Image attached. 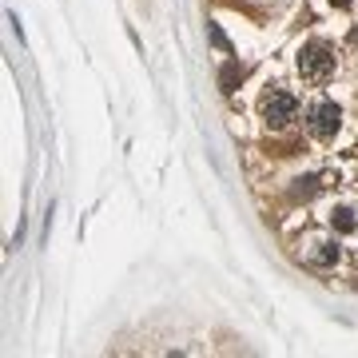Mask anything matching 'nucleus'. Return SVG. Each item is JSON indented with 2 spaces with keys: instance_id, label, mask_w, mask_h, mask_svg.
<instances>
[{
  "instance_id": "obj_4",
  "label": "nucleus",
  "mask_w": 358,
  "mask_h": 358,
  "mask_svg": "<svg viewBox=\"0 0 358 358\" xmlns=\"http://www.w3.org/2000/svg\"><path fill=\"white\" fill-rule=\"evenodd\" d=\"M306 259H311L315 267H335L342 259V251L335 243H315L311 251H306Z\"/></svg>"
},
{
  "instance_id": "obj_7",
  "label": "nucleus",
  "mask_w": 358,
  "mask_h": 358,
  "mask_svg": "<svg viewBox=\"0 0 358 358\" xmlns=\"http://www.w3.org/2000/svg\"><path fill=\"white\" fill-rule=\"evenodd\" d=\"M208 40L219 48V52H231V40L223 36V28H219V24H208Z\"/></svg>"
},
{
  "instance_id": "obj_3",
  "label": "nucleus",
  "mask_w": 358,
  "mask_h": 358,
  "mask_svg": "<svg viewBox=\"0 0 358 358\" xmlns=\"http://www.w3.org/2000/svg\"><path fill=\"white\" fill-rule=\"evenodd\" d=\"M295 115H299V100L291 92H271L263 96V120L271 128H291L295 124Z\"/></svg>"
},
{
  "instance_id": "obj_6",
  "label": "nucleus",
  "mask_w": 358,
  "mask_h": 358,
  "mask_svg": "<svg viewBox=\"0 0 358 358\" xmlns=\"http://www.w3.org/2000/svg\"><path fill=\"white\" fill-rule=\"evenodd\" d=\"M331 227H335V231H342V235H350V231L358 227L355 211H350V208H335V211H331Z\"/></svg>"
},
{
  "instance_id": "obj_8",
  "label": "nucleus",
  "mask_w": 358,
  "mask_h": 358,
  "mask_svg": "<svg viewBox=\"0 0 358 358\" xmlns=\"http://www.w3.org/2000/svg\"><path fill=\"white\" fill-rule=\"evenodd\" d=\"M331 4H335V8H350V0H331Z\"/></svg>"
},
{
  "instance_id": "obj_2",
  "label": "nucleus",
  "mask_w": 358,
  "mask_h": 358,
  "mask_svg": "<svg viewBox=\"0 0 358 358\" xmlns=\"http://www.w3.org/2000/svg\"><path fill=\"white\" fill-rule=\"evenodd\" d=\"M339 124H342V112H339V104H331V100H319V104L306 108V132L319 135V139H331L339 132Z\"/></svg>"
},
{
  "instance_id": "obj_5",
  "label": "nucleus",
  "mask_w": 358,
  "mask_h": 358,
  "mask_svg": "<svg viewBox=\"0 0 358 358\" xmlns=\"http://www.w3.org/2000/svg\"><path fill=\"white\" fill-rule=\"evenodd\" d=\"M239 80H243V64H239V60H227L223 72H219V88H223V92H235Z\"/></svg>"
},
{
  "instance_id": "obj_1",
  "label": "nucleus",
  "mask_w": 358,
  "mask_h": 358,
  "mask_svg": "<svg viewBox=\"0 0 358 358\" xmlns=\"http://www.w3.org/2000/svg\"><path fill=\"white\" fill-rule=\"evenodd\" d=\"M299 76L306 84H326L335 76V48L326 40H311L299 48Z\"/></svg>"
}]
</instances>
